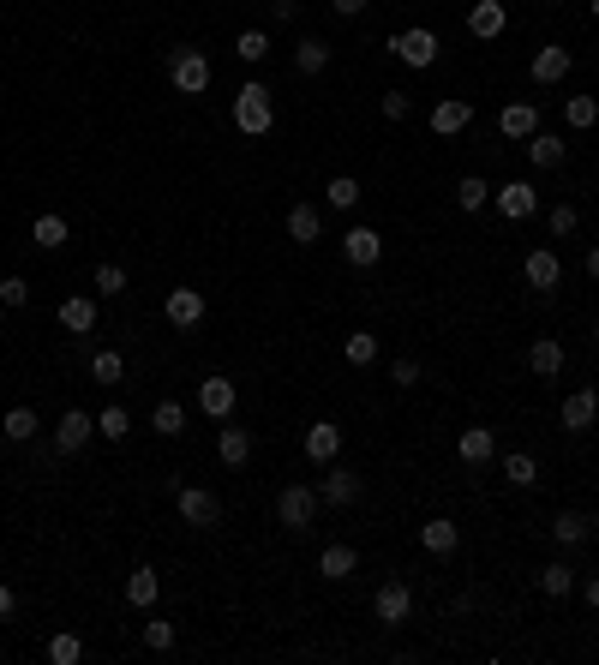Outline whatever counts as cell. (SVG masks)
I'll use <instances>...</instances> for the list:
<instances>
[{"label": "cell", "instance_id": "b9f144b4", "mask_svg": "<svg viewBox=\"0 0 599 665\" xmlns=\"http://www.w3.org/2000/svg\"><path fill=\"white\" fill-rule=\"evenodd\" d=\"M48 660H54V665H78V660H84V642H78L72 630H60V636H48Z\"/></svg>", "mask_w": 599, "mask_h": 665}, {"label": "cell", "instance_id": "836d02e7", "mask_svg": "<svg viewBox=\"0 0 599 665\" xmlns=\"http://www.w3.org/2000/svg\"><path fill=\"white\" fill-rule=\"evenodd\" d=\"M504 480L528 492V486H540V462H534L528 450H510V456H504Z\"/></svg>", "mask_w": 599, "mask_h": 665}, {"label": "cell", "instance_id": "9a60e30c", "mask_svg": "<svg viewBox=\"0 0 599 665\" xmlns=\"http://www.w3.org/2000/svg\"><path fill=\"white\" fill-rule=\"evenodd\" d=\"M234 402H240L234 378H204V384H198V408H204L210 420H234Z\"/></svg>", "mask_w": 599, "mask_h": 665}, {"label": "cell", "instance_id": "f35d334b", "mask_svg": "<svg viewBox=\"0 0 599 665\" xmlns=\"http://www.w3.org/2000/svg\"><path fill=\"white\" fill-rule=\"evenodd\" d=\"M96 432H102V438H108V444H120V438H126V432H132V414H126V408H120V402H108V408H102V414H96Z\"/></svg>", "mask_w": 599, "mask_h": 665}, {"label": "cell", "instance_id": "7dc6e473", "mask_svg": "<svg viewBox=\"0 0 599 665\" xmlns=\"http://www.w3.org/2000/svg\"><path fill=\"white\" fill-rule=\"evenodd\" d=\"M96 294H126V270L120 264H96Z\"/></svg>", "mask_w": 599, "mask_h": 665}, {"label": "cell", "instance_id": "bcb514c9", "mask_svg": "<svg viewBox=\"0 0 599 665\" xmlns=\"http://www.w3.org/2000/svg\"><path fill=\"white\" fill-rule=\"evenodd\" d=\"M378 108H384V120H408V114H414L408 90H384V96H378Z\"/></svg>", "mask_w": 599, "mask_h": 665}, {"label": "cell", "instance_id": "30bf717a", "mask_svg": "<svg viewBox=\"0 0 599 665\" xmlns=\"http://www.w3.org/2000/svg\"><path fill=\"white\" fill-rule=\"evenodd\" d=\"M474 126V102H462V96H438L432 102V132L438 138H456V132H468Z\"/></svg>", "mask_w": 599, "mask_h": 665}, {"label": "cell", "instance_id": "d6a6232c", "mask_svg": "<svg viewBox=\"0 0 599 665\" xmlns=\"http://www.w3.org/2000/svg\"><path fill=\"white\" fill-rule=\"evenodd\" d=\"M150 426H156L162 438H180V432H186V408H180L174 396H162V402L150 408Z\"/></svg>", "mask_w": 599, "mask_h": 665}, {"label": "cell", "instance_id": "d590c367", "mask_svg": "<svg viewBox=\"0 0 599 665\" xmlns=\"http://www.w3.org/2000/svg\"><path fill=\"white\" fill-rule=\"evenodd\" d=\"M342 354H348V366L366 372V366H378V336H372V330H354V336L342 342Z\"/></svg>", "mask_w": 599, "mask_h": 665}, {"label": "cell", "instance_id": "d4e9b609", "mask_svg": "<svg viewBox=\"0 0 599 665\" xmlns=\"http://www.w3.org/2000/svg\"><path fill=\"white\" fill-rule=\"evenodd\" d=\"M498 126H504V138H534V132H540V108H534V102H510V108L498 114Z\"/></svg>", "mask_w": 599, "mask_h": 665}, {"label": "cell", "instance_id": "816d5d0a", "mask_svg": "<svg viewBox=\"0 0 599 665\" xmlns=\"http://www.w3.org/2000/svg\"><path fill=\"white\" fill-rule=\"evenodd\" d=\"M366 6H372V0H330V12H336V18H360Z\"/></svg>", "mask_w": 599, "mask_h": 665}, {"label": "cell", "instance_id": "44dd1931", "mask_svg": "<svg viewBox=\"0 0 599 665\" xmlns=\"http://www.w3.org/2000/svg\"><path fill=\"white\" fill-rule=\"evenodd\" d=\"M420 546H426V552H432V558H450V552H456V546H462V528H456V522H450V516H432V522H426V528H420Z\"/></svg>", "mask_w": 599, "mask_h": 665}, {"label": "cell", "instance_id": "e0dca14e", "mask_svg": "<svg viewBox=\"0 0 599 665\" xmlns=\"http://www.w3.org/2000/svg\"><path fill=\"white\" fill-rule=\"evenodd\" d=\"M306 456L330 468V462L342 456V426H336V420H312V426H306Z\"/></svg>", "mask_w": 599, "mask_h": 665}, {"label": "cell", "instance_id": "277c9868", "mask_svg": "<svg viewBox=\"0 0 599 665\" xmlns=\"http://www.w3.org/2000/svg\"><path fill=\"white\" fill-rule=\"evenodd\" d=\"M312 516H318V486H300V480H294V486H282V492H276V522H282V528L306 534V528H312Z\"/></svg>", "mask_w": 599, "mask_h": 665}, {"label": "cell", "instance_id": "7c38bea8", "mask_svg": "<svg viewBox=\"0 0 599 665\" xmlns=\"http://www.w3.org/2000/svg\"><path fill=\"white\" fill-rule=\"evenodd\" d=\"M468 30H474L480 42H498V36L510 30V12H504V0H474V6H468Z\"/></svg>", "mask_w": 599, "mask_h": 665}, {"label": "cell", "instance_id": "f6af8a7d", "mask_svg": "<svg viewBox=\"0 0 599 665\" xmlns=\"http://www.w3.org/2000/svg\"><path fill=\"white\" fill-rule=\"evenodd\" d=\"M144 648H150V654H168V648H174V624L150 618V624H144Z\"/></svg>", "mask_w": 599, "mask_h": 665}, {"label": "cell", "instance_id": "ffe728a7", "mask_svg": "<svg viewBox=\"0 0 599 665\" xmlns=\"http://www.w3.org/2000/svg\"><path fill=\"white\" fill-rule=\"evenodd\" d=\"M552 540H558V546H588V540H594V516L558 510V516H552Z\"/></svg>", "mask_w": 599, "mask_h": 665}, {"label": "cell", "instance_id": "7402d4cb", "mask_svg": "<svg viewBox=\"0 0 599 665\" xmlns=\"http://www.w3.org/2000/svg\"><path fill=\"white\" fill-rule=\"evenodd\" d=\"M126 600H132L138 612H156V600H162V576H156L150 564H138V570L126 576Z\"/></svg>", "mask_w": 599, "mask_h": 665}, {"label": "cell", "instance_id": "5b68a950", "mask_svg": "<svg viewBox=\"0 0 599 665\" xmlns=\"http://www.w3.org/2000/svg\"><path fill=\"white\" fill-rule=\"evenodd\" d=\"M174 504H180V522H186V528H216V522H222V504H216L210 486H180Z\"/></svg>", "mask_w": 599, "mask_h": 665}, {"label": "cell", "instance_id": "cb8c5ba5", "mask_svg": "<svg viewBox=\"0 0 599 665\" xmlns=\"http://www.w3.org/2000/svg\"><path fill=\"white\" fill-rule=\"evenodd\" d=\"M354 570H360V552H354V546H324V552H318V576H324V582H348Z\"/></svg>", "mask_w": 599, "mask_h": 665}, {"label": "cell", "instance_id": "484cf974", "mask_svg": "<svg viewBox=\"0 0 599 665\" xmlns=\"http://www.w3.org/2000/svg\"><path fill=\"white\" fill-rule=\"evenodd\" d=\"M564 360H570V354H564V342H558V336H540V342L528 348V366H534L540 378H558V372H564Z\"/></svg>", "mask_w": 599, "mask_h": 665}, {"label": "cell", "instance_id": "d6986e66", "mask_svg": "<svg viewBox=\"0 0 599 665\" xmlns=\"http://www.w3.org/2000/svg\"><path fill=\"white\" fill-rule=\"evenodd\" d=\"M60 330L90 336V330H96V300H90V294H66V300H60Z\"/></svg>", "mask_w": 599, "mask_h": 665}, {"label": "cell", "instance_id": "83f0119b", "mask_svg": "<svg viewBox=\"0 0 599 665\" xmlns=\"http://www.w3.org/2000/svg\"><path fill=\"white\" fill-rule=\"evenodd\" d=\"M324 66H330V42H324V36H306V42L294 48V72H300V78H318Z\"/></svg>", "mask_w": 599, "mask_h": 665}, {"label": "cell", "instance_id": "1f68e13d", "mask_svg": "<svg viewBox=\"0 0 599 665\" xmlns=\"http://www.w3.org/2000/svg\"><path fill=\"white\" fill-rule=\"evenodd\" d=\"M36 426H42V420H36V408H30V402L6 408V420H0V432H6L12 444H30V438H36Z\"/></svg>", "mask_w": 599, "mask_h": 665}, {"label": "cell", "instance_id": "7bdbcfd3", "mask_svg": "<svg viewBox=\"0 0 599 665\" xmlns=\"http://www.w3.org/2000/svg\"><path fill=\"white\" fill-rule=\"evenodd\" d=\"M234 54H240L246 66H258V60L270 54V36H264V30H240V36H234Z\"/></svg>", "mask_w": 599, "mask_h": 665}, {"label": "cell", "instance_id": "74e56055", "mask_svg": "<svg viewBox=\"0 0 599 665\" xmlns=\"http://www.w3.org/2000/svg\"><path fill=\"white\" fill-rule=\"evenodd\" d=\"M90 378H96V384H120V378H126V360H120L114 348H96V354H90Z\"/></svg>", "mask_w": 599, "mask_h": 665}, {"label": "cell", "instance_id": "7a4b0ae2", "mask_svg": "<svg viewBox=\"0 0 599 665\" xmlns=\"http://www.w3.org/2000/svg\"><path fill=\"white\" fill-rule=\"evenodd\" d=\"M210 78H216V66H210L204 48H174V54H168V84H174L180 96H204Z\"/></svg>", "mask_w": 599, "mask_h": 665}, {"label": "cell", "instance_id": "9f6ffc18", "mask_svg": "<svg viewBox=\"0 0 599 665\" xmlns=\"http://www.w3.org/2000/svg\"><path fill=\"white\" fill-rule=\"evenodd\" d=\"M588 6H594V18H599V0H588Z\"/></svg>", "mask_w": 599, "mask_h": 665}, {"label": "cell", "instance_id": "4dcf8cb0", "mask_svg": "<svg viewBox=\"0 0 599 665\" xmlns=\"http://www.w3.org/2000/svg\"><path fill=\"white\" fill-rule=\"evenodd\" d=\"M30 246L60 252V246H66V216H54V210H48V216H36V222H30Z\"/></svg>", "mask_w": 599, "mask_h": 665}, {"label": "cell", "instance_id": "8d00e7d4", "mask_svg": "<svg viewBox=\"0 0 599 665\" xmlns=\"http://www.w3.org/2000/svg\"><path fill=\"white\" fill-rule=\"evenodd\" d=\"M456 204H462V210H486V204H492V186H486L480 174H462V180H456Z\"/></svg>", "mask_w": 599, "mask_h": 665}, {"label": "cell", "instance_id": "f907efd6", "mask_svg": "<svg viewBox=\"0 0 599 665\" xmlns=\"http://www.w3.org/2000/svg\"><path fill=\"white\" fill-rule=\"evenodd\" d=\"M270 18H276V24H294V18H300V0H270Z\"/></svg>", "mask_w": 599, "mask_h": 665}, {"label": "cell", "instance_id": "ee69618b", "mask_svg": "<svg viewBox=\"0 0 599 665\" xmlns=\"http://www.w3.org/2000/svg\"><path fill=\"white\" fill-rule=\"evenodd\" d=\"M546 228H552L558 240H570V234L582 228V216H576V204H552V216H546Z\"/></svg>", "mask_w": 599, "mask_h": 665}, {"label": "cell", "instance_id": "4316f807", "mask_svg": "<svg viewBox=\"0 0 599 665\" xmlns=\"http://www.w3.org/2000/svg\"><path fill=\"white\" fill-rule=\"evenodd\" d=\"M492 450H498L492 426H468V432L456 438V456H462V462H474V468H480V462H492Z\"/></svg>", "mask_w": 599, "mask_h": 665}, {"label": "cell", "instance_id": "c3c4849f", "mask_svg": "<svg viewBox=\"0 0 599 665\" xmlns=\"http://www.w3.org/2000/svg\"><path fill=\"white\" fill-rule=\"evenodd\" d=\"M30 300V282L24 276H0V306H24Z\"/></svg>", "mask_w": 599, "mask_h": 665}, {"label": "cell", "instance_id": "681fc988", "mask_svg": "<svg viewBox=\"0 0 599 665\" xmlns=\"http://www.w3.org/2000/svg\"><path fill=\"white\" fill-rule=\"evenodd\" d=\"M390 384H396V390L420 384V360H396V366H390Z\"/></svg>", "mask_w": 599, "mask_h": 665}, {"label": "cell", "instance_id": "60d3db41", "mask_svg": "<svg viewBox=\"0 0 599 665\" xmlns=\"http://www.w3.org/2000/svg\"><path fill=\"white\" fill-rule=\"evenodd\" d=\"M564 120H570L576 132H588L599 120V96H570V102H564Z\"/></svg>", "mask_w": 599, "mask_h": 665}, {"label": "cell", "instance_id": "4fadbf2b", "mask_svg": "<svg viewBox=\"0 0 599 665\" xmlns=\"http://www.w3.org/2000/svg\"><path fill=\"white\" fill-rule=\"evenodd\" d=\"M570 66H576V54H570V48H558V42H546V48L528 60L534 84H564V78H570Z\"/></svg>", "mask_w": 599, "mask_h": 665}, {"label": "cell", "instance_id": "603a6c76", "mask_svg": "<svg viewBox=\"0 0 599 665\" xmlns=\"http://www.w3.org/2000/svg\"><path fill=\"white\" fill-rule=\"evenodd\" d=\"M288 240H300V246L324 240V210H318V204H294V210H288Z\"/></svg>", "mask_w": 599, "mask_h": 665}, {"label": "cell", "instance_id": "f546056e", "mask_svg": "<svg viewBox=\"0 0 599 665\" xmlns=\"http://www.w3.org/2000/svg\"><path fill=\"white\" fill-rule=\"evenodd\" d=\"M216 456H222L228 468H246V462H252V432H246V426H228V432L216 438Z\"/></svg>", "mask_w": 599, "mask_h": 665}, {"label": "cell", "instance_id": "e575fe53", "mask_svg": "<svg viewBox=\"0 0 599 665\" xmlns=\"http://www.w3.org/2000/svg\"><path fill=\"white\" fill-rule=\"evenodd\" d=\"M360 198H366V192H360V180H354V174H336V180L324 186V204H330V210H354Z\"/></svg>", "mask_w": 599, "mask_h": 665}, {"label": "cell", "instance_id": "5bb4252c", "mask_svg": "<svg viewBox=\"0 0 599 665\" xmlns=\"http://www.w3.org/2000/svg\"><path fill=\"white\" fill-rule=\"evenodd\" d=\"M162 312H168L174 330H192V324H204V294H198V288H168Z\"/></svg>", "mask_w": 599, "mask_h": 665}, {"label": "cell", "instance_id": "6da1fadb", "mask_svg": "<svg viewBox=\"0 0 599 665\" xmlns=\"http://www.w3.org/2000/svg\"><path fill=\"white\" fill-rule=\"evenodd\" d=\"M234 126H240L246 138H264V132L276 126V102H270V84L246 78V84L234 90Z\"/></svg>", "mask_w": 599, "mask_h": 665}, {"label": "cell", "instance_id": "ba28073f", "mask_svg": "<svg viewBox=\"0 0 599 665\" xmlns=\"http://www.w3.org/2000/svg\"><path fill=\"white\" fill-rule=\"evenodd\" d=\"M492 204H498L510 222H528V216L540 210V192H534V180H504V186L492 192Z\"/></svg>", "mask_w": 599, "mask_h": 665}, {"label": "cell", "instance_id": "8992f818", "mask_svg": "<svg viewBox=\"0 0 599 665\" xmlns=\"http://www.w3.org/2000/svg\"><path fill=\"white\" fill-rule=\"evenodd\" d=\"M372 618L390 624V630L408 624V618H414V588H408V582H384V588L372 594Z\"/></svg>", "mask_w": 599, "mask_h": 665}, {"label": "cell", "instance_id": "f5cc1de1", "mask_svg": "<svg viewBox=\"0 0 599 665\" xmlns=\"http://www.w3.org/2000/svg\"><path fill=\"white\" fill-rule=\"evenodd\" d=\"M12 606H18V594H12V588L0 582V618H12Z\"/></svg>", "mask_w": 599, "mask_h": 665}, {"label": "cell", "instance_id": "52a82bcc", "mask_svg": "<svg viewBox=\"0 0 599 665\" xmlns=\"http://www.w3.org/2000/svg\"><path fill=\"white\" fill-rule=\"evenodd\" d=\"M342 258H348L354 270H372V264L384 258V234H378V228H366V222H354V228L342 234Z\"/></svg>", "mask_w": 599, "mask_h": 665}, {"label": "cell", "instance_id": "ac0fdd59", "mask_svg": "<svg viewBox=\"0 0 599 665\" xmlns=\"http://www.w3.org/2000/svg\"><path fill=\"white\" fill-rule=\"evenodd\" d=\"M360 498V474H348V468H330L324 480H318V504H330V510H348Z\"/></svg>", "mask_w": 599, "mask_h": 665}, {"label": "cell", "instance_id": "8fae6325", "mask_svg": "<svg viewBox=\"0 0 599 665\" xmlns=\"http://www.w3.org/2000/svg\"><path fill=\"white\" fill-rule=\"evenodd\" d=\"M522 276H528V288L552 294V288L564 282V264H558V252H552V246H534V252L522 258Z\"/></svg>", "mask_w": 599, "mask_h": 665}, {"label": "cell", "instance_id": "11a10c76", "mask_svg": "<svg viewBox=\"0 0 599 665\" xmlns=\"http://www.w3.org/2000/svg\"><path fill=\"white\" fill-rule=\"evenodd\" d=\"M588 276L599 282V246H588Z\"/></svg>", "mask_w": 599, "mask_h": 665}, {"label": "cell", "instance_id": "2e32d148", "mask_svg": "<svg viewBox=\"0 0 599 665\" xmlns=\"http://www.w3.org/2000/svg\"><path fill=\"white\" fill-rule=\"evenodd\" d=\"M558 414H564V432H594V420H599V390H570Z\"/></svg>", "mask_w": 599, "mask_h": 665}, {"label": "cell", "instance_id": "f1b7e54d", "mask_svg": "<svg viewBox=\"0 0 599 665\" xmlns=\"http://www.w3.org/2000/svg\"><path fill=\"white\" fill-rule=\"evenodd\" d=\"M564 156H570V144H564L558 132H534V138H528V162H534V168H558Z\"/></svg>", "mask_w": 599, "mask_h": 665}, {"label": "cell", "instance_id": "3957f363", "mask_svg": "<svg viewBox=\"0 0 599 665\" xmlns=\"http://www.w3.org/2000/svg\"><path fill=\"white\" fill-rule=\"evenodd\" d=\"M438 48H444V42H438L426 24H408V30H396V36H390V54H396L402 66H414V72H426V66L438 60Z\"/></svg>", "mask_w": 599, "mask_h": 665}, {"label": "cell", "instance_id": "9c48e42d", "mask_svg": "<svg viewBox=\"0 0 599 665\" xmlns=\"http://www.w3.org/2000/svg\"><path fill=\"white\" fill-rule=\"evenodd\" d=\"M90 438H96V414L66 408V414H60V426H54V450H60V456H72V450H84Z\"/></svg>", "mask_w": 599, "mask_h": 665}, {"label": "cell", "instance_id": "db71d44e", "mask_svg": "<svg viewBox=\"0 0 599 665\" xmlns=\"http://www.w3.org/2000/svg\"><path fill=\"white\" fill-rule=\"evenodd\" d=\"M588 606L599 612V576H588Z\"/></svg>", "mask_w": 599, "mask_h": 665}, {"label": "cell", "instance_id": "ab89813d", "mask_svg": "<svg viewBox=\"0 0 599 665\" xmlns=\"http://www.w3.org/2000/svg\"><path fill=\"white\" fill-rule=\"evenodd\" d=\"M570 588H576V570H570V564H546V570H540V594H552V600H564Z\"/></svg>", "mask_w": 599, "mask_h": 665}]
</instances>
